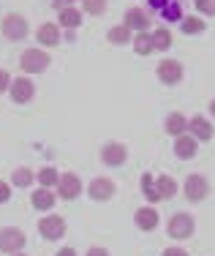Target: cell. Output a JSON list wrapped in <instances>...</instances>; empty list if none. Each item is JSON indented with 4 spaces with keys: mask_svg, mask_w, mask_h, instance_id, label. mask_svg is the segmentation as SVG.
I'll list each match as a JSON object with an SVG mask.
<instances>
[{
    "mask_svg": "<svg viewBox=\"0 0 215 256\" xmlns=\"http://www.w3.org/2000/svg\"><path fill=\"white\" fill-rule=\"evenodd\" d=\"M49 54L44 50H24L22 58H20V66L24 74H44V71L49 68Z\"/></svg>",
    "mask_w": 215,
    "mask_h": 256,
    "instance_id": "obj_1",
    "label": "cell"
},
{
    "mask_svg": "<svg viewBox=\"0 0 215 256\" xmlns=\"http://www.w3.org/2000/svg\"><path fill=\"white\" fill-rule=\"evenodd\" d=\"M196 224H194V216H188V212H174V216L169 218V237H174V240H188V237L194 234Z\"/></svg>",
    "mask_w": 215,
    "mask_h": 256,
    "instance_id": "obj_2",
    "label": "cell"
},
{
    "mask_svg": "<svg viewBox=\"0 0 215 256\" xmlns=\"http://www.w3.org/2000/svg\"><path fill=\"white\" fill-rule=\"evenodd\" d=\"M3 36L8 41H24V36L30 33V25H28V20L20 14H6V20H3Z\"/></svg>",
    "mask_w": 215,
    "mask_h": 256,
    "instance_id": "obj_3",
    "label": "cell"
},
{
    "mask_svg": "<svg viewBox=\"0 0 215 256\" xmlns=\"http://www.w3.org/2000/svg\"><path fill=\"white\" fill-rule=\"evenodd\" d=\"M28 237H24L22 229L16 226H3L0 229V251L6 254H20V248H24Z\"/></svg>",
    "mask_w": 215,
    "mask_h": 256,
    "instance_id": "obj_4",
    "label": "cell"
},
{
    "mask_svg": "<svg viewBox=\"0 0 215 256\" xmlns=\"http://www.w3.org/2000/svg\"><path fill=\"white\" fill-rule=\"evenodd\" d=\"M38 232L44 240H60L66 234V221L60 216H44L38 221Z\"/></svg>",
    "mask_w": 215,
    "mask_h": 256,
    "instance_id": "obj_5",
    "label": "cell"
},
{
    "mask_svg": "<svg viewBox=\"0 0 215 256\" xmlns=\"http://www.w3.org/2000/svg\"><path fill=\"white\" fill-rule=\"evenodd\" d=\"M8 93L16 104H28L36 96V84H33V79H28V76H16V79H11Z\"/></svg>",
    "mask_w": 215,
    "mask_h": 256,
    "instance_id": "obj_6",
    "label": "cell"
},
{
    "mask_svg": "<svg viewBox=\"0 0 215 256\" xmlns=\"http://www.w3.org/2000/svg\"><path fill=\"white\" fill-rule=\"evenodd\" d=\"M186 196H188V202H202V199L210 194V182H207L202 174H188L186 178Z\"/></svg>",
    "mask_w": 215,
    "mask_h": 256,
    "instance_id": "obj_7",
    "label": "cell"
},
{
    "mask_svg": "<svg viewBox=\"0 0 215 256\" xmlns=\"http://www.w3.org/2000/svg\"><path fill=\"white\" fill-rule=\"evenodd\" d=\"M101 161L106 166H122L128 161V148L122 142H109L106 148L101 150Z\"/></svg>",
    "mask_w": 215,
    "mask_h": 256,
    "instance_id": "obj_8",
    "label": "cell"
},
{
    "mask_svg": "<svg viewBox=\"0 0 215 256\" xmlns=\"http://www.w3.org/2000/svg\"><path fill=\"white\" fill-rule=\"evenodd\" d=\"M158 79H161L164 84H177L182 79V66L177 63V60H172V58H166V60H161L158 63Z\"/></svg>",
    "mask_w": 215,
    "mask_h": 256,
    "instance_id": "obj_9",
    "label": "cell"
},
{
    "mask_svg": "<svg viewBox=\"0 0 215 256\" xmlns=\"http://www.w3.org/2000/svg\"><path fill=\"white\" fill-rule=\"evenodd\" d=\"M58 191H60V196L63 199H76L79 194H82V180L76 178L74 172H66V174H60V180H58Z\"/></svg>",
    "mask_w": 215,
    "mask_h": 256,
    "instance_id": "obj_10",
    "label": "cell"
},
{
    "mask_svg": "<svg viewBox=\"0 0 215 256\" xmlns=\"http://www.w3.org/2000/svg\"><path fill=\"white\" fill-rule=\"evenodd\" d=\"M88 194H90V199H96V202H106V199L114 196V182L109 178H96L88 186Z\"/></svg>",
    "mask_w": 215,
    "mask_h": 256,
    "instance_id": "obj_11",
    "label": "cell"
},
{
    "mask_svg": "<svg viewBox=\"0 0 215 256\" xmlns=\"http://www.w3.org/2000/svg\"><path fill=\"white\" fill-rule=\"evenodd\" d=\"M188 131H191V136L196 142H210L212 139V123L207 118H202V114L188 120Z\"/></svg>",
    "mask_w": 215,
    "mask_h": 256,
    "instance_id": "obj_12",
    "label": "cell"
},
{
    "mask_svg": "<svg viewBox=\"0 0 215 256\" xmlns=\"http://www.w3.org/2000/svg\"><path fill=\"white\" fill-rule=\"evenodd\" d=\"M128 30H139V33H144L147 28H150V16H147L144 8H128L126 11V22H122Z\"/></svg>",
    "mask_w": 215,
    "mask_h": 256,
    "instance_id": "obj_13",
    "label": "cell"
},
{
    "mask_svg": "<svg viewBox=\"0 0 215 256\" xmlns=\"http://www.w3.org/2000/svg\"><path fill=\"white\" fill-rule=\"evenodd\" d=\"M196 150H199V142H196L194 136H186V134H180L174 142V156L182 158V161H188V158L196 156Z\"/></svg>",
    "mask_w": 215,
    "mask_h": 256,
    "instance_id": "obj_14",
    "label": "cell"
},
{
    "mask_svg": "<svg viewBox=\"0 0 215 256\" xmlns=\"http://www.w3.org/2000/svg\"><path fill=\"white\" fill-rule=\"evenodd\" d=\"M134 221H136V226L142 232H152L158 226V212L156 207H139L136 216H134Z\"/></svg>",
    "mask_w": 215,
    "mask_h": 256,
    "instance_id": "obj_15",
    "label": "cell"
},
{
    "mask_svg": "<svg viewBox=\"0 0 215 256\" xmlns=\"http://www.w3.org/2000/svg\"><path fill=\"white\" fill-rule=\"evenodd\" d=\"M36 38H38L44 46H58L60 44V28L52 25V22H44V25L36 30Z\"/></svg>",
    "mask_w": 215,
    "mask_h": 256,
    "instance_id": "obj_16",
    "label": "cell"
},
{
    "mask_svg": "<svg viewBox=\"0 0 215 256\" xmlns=\"http://www.w3.org/2000/svg\"><path fill=\"white\" fill-rule=\"evenodd\" d=\"M60 28H66V30H74V28H79L82 25V11H76V8H60Z\"/></svg>",
    "mask_w": 215,
    "mask_h": 256,
    "instance_id": "obj_17",
    "label": "cell"
},
{
    "mask_svg": "<svg viewBox=\"0 0 215 256\" xmlns=\"http://www.w3.org/2000/svg\"><path fill=\"white\" fill-rule=\"evenodd\" d=\"M156 191H158V196H161V199L174 196V194H177V182H174V178H169V174H161V178L156 180Z\"/></svg>",
    "mask_w": 215,
    "mask_h": 256,
    "instance_id": "obj_18",
    "label": "cell"
},
{
    "mask_svg": "<svg viewBox=\"0 0 215 256\" xmlns=\"http://www.w3.org/2000/svg\"><path fill=\"white\" fill-rule=\"evenodd\" d=\"M33 207L36 210H52L54 207V194L49 191V188H38V191L33 194Z\"/></svg>",
    "mask_w": 215,
    "mask_h": 256,
    "instance_id": "obj_19",
    "label": "cell"
},
{
    "mask_svg": "<svg viewBox=\"0 0 215 256\" xmlns=\"http://www.w3.org/2000/svg\"><path fill=\"white\" fill-rule=\"evenodd\" d=\"M186 131H188V120L182 118L180 112L169 114V118H166V134H172V136H180V134H186Z\"/></svg>",
    "mask_w": 215,
    "mask_h": 256,
    "instance_id": "obj_20",
    "label": "cell"
},
{
    "mask_svg": "<svg viewBox=\"0 0 215 256\" xmlns=\"http://www.w3.org/2000/svg\"><path fill=\"white\" fill-rule=\"evenodd\" d=\"M169 46H172V33H169V28H158V30H152V50L166 52Z\"/></svg>",
    "mask_w": 215,
    "mask_h": 256,
    "instance_id": "obj_21",
    "label": "cell"
},
{
    "mask_svg": "<svg viewBox=\"0 0 215 256\" xmlns=\"http://www.w3.org/2000/svg\"><path fill=\"white\" fill-rule=\"evenodd\" d=\"M131 41H134V52L136 54H150L152 52V36L147 33V30L144 33H136Z\"/></svg>",
    "mask_w": 215,
    "mask_h": 256,
    "instance_id": "obj_22",
    "label": "cell"
},
{
    "mask_svg": "<svg viewBox=\"0 0 215 256\" xmlns=\"http://www.w3.org/2000/svg\"><path fill=\"white\" fill-rule=\"evenodd\" d=\"M38 182H41V188H52V186H58V180H60V174H58V169H52V166H44L38 174Z\"/></svg>",
    "mask_w": 215,
    "mask_h": 256,
    "instance_id": "obj_23",
    "label": "cell"
},
{
    "mask_svg": "<svg viewBox=\"0 0 215 256\" xmlns=\"http://www.w3.org/2000/svg\"><path fill=\"white\" fill-rule=\"evenodd\" d=\"M142 194H144V199L150 204L161 202V196H158V191H156V182H152V174H144L142 178Z\"/></svg>",
    "mask_w": 215,
    "mask_h": 256,
    "instance_id": "obj_24",
    "label": "cell"
},
{
    "mask_svg": "<svg viewBox=\"0 0 215 256\" xmlns=\"http://www.w3.org/2000/svg\"><path fill=\"white\" fill-rule=\"evenodd\" d=\"M180 30H182L186 36L202 33V30H204V22H202V20H196V16H182V20H180Z\"/></svg>",
    "mask_w": 215,
    "mask_h": 256,
    "instance_id": "obj_25",
    "label": "cell"
},
{
    "mask_svg": "<svg viewBox=\"0 0 215 256\" xmlns=\"http://www.w3.org/2000/svg\"><path fill=\"white\" fill-rule=\"evenodd\" d=\"M161 16L166 22H180L182 20V8H180V3H177V0H172V3H166L161 8Z\"/></svg>",
    "mask_w": 215,
    "mask_h": 256,
    "instance_id": "obj_26",
    "label": "cell"
},
{
    "mask_svg": "<svg viewBox=\"0 0 215 256\" xmlns=\"http://www.w3.org/2000/svg\"><path fill=\"white\" fill-rule=\"evenodd\" d=\"M109 41H112V44H128V41H131V30L126 25L109 28Z\"/></svg>",
    "mask_w": 215,
    "mask_h": 256,
    "instance_id": "obj_27",
    "label": "cell"
},
{
    "mask_svg": "<svg viewBox=\"0 0 215 256\" xmlns=\"http://www.w3.org/2000/svg\"><path fill=\"white\" fill-rule=\"evenodd\" d=\"M82 8L88 11L90 16H101L106 11V0H82Z\"/></svg>",
    "mask_w": 215,
    "mask_h": 256,
    "instance_id": "obj_28",
    "label": "cell"
},
{
    "mask_svg": "<svg viewBox=\"0 0 215 256\" xmlns=\"http://www.w3.org/2000/svg\"><path fill=\"white\" fill-rule=\"evenodd\" d=\"M33 178H36V174L33 172H30V169H16V172L14 174H11V180H14V186H20V188H24V186H30V182H33Z\"/></svg>",
    "mask_w": 215,
    "mask_h": 256,
    "instance_id": "obj_29",
    "label": "cell"
},
{
    "mask_svg": "<svg viewBox=\"0 0 215 256\" xmlns=\"http://www.w3.org/2000/svg\"><path fill=\"white\" fill-rule=\"evenodd\" d=\"M196 3V11L202 14H215V0H194Z\"/></svg>",
    "mask_w": 215,
    "mask_h": 256,
    "instance_id": "obj_30",
    "label": "cell"
},
{
    "mask_svg": "<svg viewBox=\"0 0 215 256\" xmlns=\"http://www.w3.org/2000/svg\"><path fill=\"white\" fill-rule=\"evenodd\" d=\"M8 199H11V186H8V182L0 180V204H6Z\"/></svg>",
    "mask_w": 215,
    "mask_h": 256,
    "instance_id": "obj_31",
    "label": "cell"
},
{
    "mask_svg": "<svg viewBox=\"0 0 215 256\" xmlns=\"http://www.w3.org/2000/svg\"><path fill=\"white\" fill-rule=\"evenodd\" d=\"M8 88H11V76H8V71L0 68V93H6Z\"/></svg>",
    "mask_w": 215,
    "mask_h": 256,
    "instance_id": "obj_32",
    "label": "cell"
},
{
    "mask_svg": "<svg viewBox=\"0 0 215 256\" xmlns=\"http://www.w3.org/2000/svg\"><path fill=\"white\" fill-rule=\"evenodd\" d=\"M88 256H109V251L101 246H93V248H88Z\"/></svg>",
    "mask_w": 215,
    "mask_h": 256,
    "instance_id": "obj_33",
    "label": "cell"
},
{
    "mask_svg": "<svg viewBox=\"0 0 215 256\" xmlns=\"http://www.w3.org/2000/svg\"><path fill=\"white\" fill-rule=\"evenodd\" d=\"M164 256H188V251H182V248H166Z\"/></svg>",
    "mask_w": 215,
    "mask_h": 256,
    "instance_id": "obj_34",
    "label": "cell"
},
{
    "mask_svg": "<svg viewBox=\"0 0 215 256\" xmlns=\"http://www.w3.org/2000/svg\"><path fill=\"white\" fill-rule=\"evenodd\" d=\"M71 3H74V0H52V6H54L58 11H60V8H68Z\"/></svg>",
    "mask_w": 215,
    "mask_h": 256,
    "instance_id": "obj_35",
    "label": "cell"
},
{
    "mask_svg": "<svg viewBox=\"0 0 215 256\" xmlns=\"http://www.w3.org/2000/svg\"><path fill=\"white\" fill-rule=\"evenodd\" d=\"M166 3H172V0H150V6H152V8H156V11H161L164 6H166Z\"/></svg>",
    "mask_w": 215,
    "mask_h": 256,
    "instance_id": "obj_36",
    "label": "cell"
},
{
    "mask_svg": "<svg viewBox=\"0 0 215 256\" xmlns=\"http://www.w3.org/2000/svg\"><path fill=\"white\" fill-rule=\"evenodd\" d=\"M58 256H76V251H74V248H60Z\"/></svg>",
    "mask_w": 215,
    "mask_h": 256,
    "instance_id": "obj_37",
    "label": "cell"
},
{
    "mask_svg": "<svg viewBox=\"0 0 215 256\" xmlns=\"http://www.w3.org/2000/svg\"><path fill=\"white\" fill-rule=\"evenodd\" d=\"M210 114H212V118H215V98L210 101Z\"/></svg>",
    "mask_w": 215,
    "mask_h": 256,
    "instance_id": "obj_38",
    "label": "cell"
},
{
    "mask_svg": "<svg viewBox=\"0 0 215 256\" xmlns=\"http://www.w3.org/2000/svg\"><path fill=\"white\" fill-rule=\"evenodd\" d=\"M11 256H24V254H11Z\"/></svg>",
    "mask_w": 215,
    "mask_h": 256,
    "instance_id": "obj_39",
    "label": "cell"
}]
</instances>
